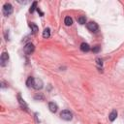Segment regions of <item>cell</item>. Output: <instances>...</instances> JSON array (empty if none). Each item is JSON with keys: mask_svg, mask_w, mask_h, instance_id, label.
<instances>
[{"mask_svg": "<svg viewBox=\"0 0 124 124\" xmlns=\"http://www.w3.org/2000/svg\"><path fill=\"white\" fill-rule=\"evenodd\" d=\"M60 117L63 119V120H66V121H69L73 118V113L68 110V109H64L60 112Z\"/></svg>", "mask_w": 124, "mask_h": 124, "instance_id": "obj_1", "label": "cell"}, {"mask_svg": "<svg viewBox=\"0 0 124 124\" xmlns=\"http://www.w3.org/2000/svg\"><path fill=\"white\" fill-rule=\"evenodd\" d=\"M12 13H13V6H12L10 3H6V4L3 6V14L8 16H10Z\"/></svg>", "mask_w": 124, "mask_h": 124, "instance_id": "obj_2", "label": "cell"}, {"mask_svg": "<svg viewBox=\"0 0 124 124\" xmlns=\"http://www.w3.org/2000/svg\"><path fill=\"white\" fill-rule=\"evenodd\" d=\"M8 61H9V54L7 52H3L1 54V57H0V65L4 67L7 65Z\"/></svg>", "mask_w": 124, "mask_h": 124, "instance_id": "obj_3", "label": "cell"}, {"mask_svg": "<svg viewBox=\"0 0 124 124\" xmlns=\"http://www.w3.org/2000/svg\"><path fill=\"white\" fill-rule=\"evenodd\" d=\"M86 26H87V29L90 30L91 32H97V30H98V28H99L98 24H97L96 22H94V21L88 22V23L86 24Z\"/></svg>", "mask_w": 124, "mask_h": 124, "instance_id": "obj_4", "label": "cell"}, {"mask_svg": "<svg viewBox=\"0 0 124 124\" xmlns=\"http://www.w3.org/2000/svg\"><path fill=\"white\" fill-rule=\"evenodd\" d=\"M34 49H35V46H34V45L32 44V43H28V44H26L25 45V46H24V52L26 53V54H31L33 51H34Z\"/></svg>", "mask_w": 124, "mask_h": 124, "instance_id": "obj_5", "label": "cell"}, {"mask_svg": "<svg viewBox=\"0 0 124 124\" xmlns=\"http://www.w3.org/2000/svg\"><path fill=\"white\" fill-rule=\"evenodd\" d=\"M43 81H42V79H39V78H37V79H34V82H33V88H35L36 90H39V89H42L43 88Z\"/></svg>", "mask_w": 124, "mask_h": 124, "instance_id": "obj_6", "label": "cell"}, {"mask_svg": "<svg viewBox=\"0 0 124 124\" xmlns=\"http://www.w3.org/2000/svg\"><path fill=\"white\" fill-rule=\"evenodd\" d=\"M48 108L51 112H56L57 109H58V107L54 102H49L48 103Z\"/></svg>", "mask_w": 124, "mask_h": 124, "instance_id": "obj_7", "label": "cell"}, {"mask_svg": "<svg viewBox=\"0 0 124 124\" xmlns=\"http://www.w3.org/2000/svg\"><path fill=\"white\" fill-rule=\"evenodd\" d=\"M17 99H18V103L20 104L21 108H24L25 110H28V107H27L26 103H25V102H24V100H23V99L20 97V95H19V94L17 95Z\"/></svg>", "mask_w": 124, "mask_h": 124, "instance_id": "obj_8", "label": "cell"}, {"mask_svg": "<svg viewBox=\"0 0 124 124\" xmlns=\"http://www.w3.org/2000/svg\"><path fill=\"white\" fill-rule=\"evenodd\" d=\"M80 50L83 52H87L90 50V46L87 43H81L80 44Z\"/></svg>", "mask_w": 124, "mask_h": 124, "instance_id": "obj_9", "label": "cell"}, {"mask_svg": "<svg viewBox=\"0 0 124 124\" xmlns=\"http://www.w3.org/2000/svg\"><path fill=\"white\" fill-rule=\"evenodd\" d=\"M116 117H117V111H116L115 109H113V110L109 113L108 118H109V120H110V121H114V120L116 119Z\"/></svg>", "mask_w": 124, "mask_h": 124, "instance_id": "obj_10", "label": "cell"}, {"mask_svg": "<svg viewBox=\"0 0 124 124\" xmlns=\"http://www.w3.org/2000/svg\"><path fill=\"white\" fill-rule=\"evenodd\" d=\"M29 26H30V28H31V31L33 32V34H36L37 32H38V26L35 24V23H33V22H30L29 23Z\"/></svg>", "mask_w": 124, "mask_h": 124, "instance_id": "obj_11", "label": "cell"}, {"mask_svg": "<svg viewBox=\"0 0 124 124\" xmlns=\"http://www.w3.org/2000/svg\"><path fill=\"white\" fill-rule=\"evenodd\" d=\"M34 78L33 77H29L28 78H27V80H26V85L28 86V87H32L33 86V82H34Z\"/></svg>", "mask_w": 124, "mask_h": 124, "instance_id": "obj_12", "label": "cell"}, {"mask_svg": "<svg viewBox=\"0 0 124 124\" xmlns=\"http://www.w3.org/2000/svg\"><path fill=\"white\" fill-rule=\"evenodd\" d=\"M64 23H65L67 26L72 25V24H73V19H72V17H70V16H66L65 19H64Z\"/></svg>", "mask_w": 124, "mask_h": 124, "instance_id": "obj_13", "label": "cell"}, {"mask_svg": "<svg viewBox=\"0 0 124 124\" xmlns=\"http://www.w3.org/2000/svg\"><path fill=\"white\" fill-rule=\"evenodd\" d=\"M49 36H50V29L49 28H46L44 30V32H43V37L46 38V39H47Z\"/></svg>", "mask_w": 124, "mask_h": 124, "instance_id": "obj_14", "label": "cell"}, {"mask_svg": "<svg viewBox=\"0 0 124 124\" xmlns=\"http://www.w3.org/2000/svg\"><path fill=\"white\" fill-rule=\"evenodd\" d=\"M78 21L79 24H85V22H86V17H85L84 16H80L78 17Z\"/></svg>", "mask_w": 124, "mask_h": 124, "instance_id": "obj_15", "label": "cell"}, {"mask_svg": "<svg viewBox=\"0 0 124 124\" xmlns=\"http://www.w3.org/2000/svg\"><path fill=\"white\" fill-rule=\"evenodd\" d=\"M35 10H37V1H34V2L32 3L31 8L29 9V12H30V13H33Z\"/></svg>", "mask_w": 124, "mask_h": 124, "instance_id": "obj_16", "label": "cell"}, {"mask_svg": "<svg viewBox=\"0 0 124 124\" xmlns=\"http://www.w3.org/2000/svg\"><path fill=\"white\" fill-rule=\"evenodd\" d=\"M100 49H101V46H100L99 45H97V46H93L92 51H93V52H95V53H97V52H99V51H100Z\"/></svg>", "mask_w": 124, "mask_h": 124, "instance_id": "obj_17", "label": "cell"}, {"mask_svg": "<svg viewBox=\"0 0 124 124\" xmlns=\"http://www.w3.org/2000/svg\"><path fill=\"white\" fill-rule=\"evenodd\" d=\"M96 61H97V63H98V65H101V66H102V64H103V63H102V60H101V59L97 58V59H96Z\"/></svg>", "mask_w": 124, "mask_h": 124, "instance_id": "obj_18", "label": "cell"}, {"mask_svg": "<svg viewBox=\"0 0 124 124\" xmlns=\"http://www.w3.org/2000/svg\"><path fill=\"white\" fill-rule=\"evenodd\" d=\"M34 98H35L36 100H37V99H44V97H43L42 95H40V96H39V95H37V96H35Z\"/></svg>", "mask_w": 124, "mask_h": 124, "instance_id": "obj_19", "label": "cell"}, {"mask_svg": "<svg viewBox=\"0 0 124 124\" xmlns=\"http://www.w3.org/2000/svg\"><path fill=\"white\" fill-rule=\"evenodd\" d=\"M1 87H2V88H5V87H6V83H5L4 81H1Z\"/></svg>", "mask_w": 124, "mask_h": 124, "instance_id": "obj_20", "label": "cell"}]
</instances>
